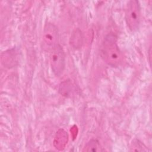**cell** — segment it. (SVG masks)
<instances>
[{
    "instance_id": "4",
    "label": "cell",
    "mask_w": 152,
    "mask_h": 152,
    "mask_svg": "<svg viewBox=\"0 0 152 152\" xmlns=\"http://www.w3.org/2000/svg\"><path fill=\"white\" fill-rule=\"evenodd\" d=\"M49 61L53 74L56 77L60 76L65 69V55L59 44L50 52Z\"/></svg>"
},
{
    "instance_id": "1",
    "label": "cell",
    "mask_w": 152,
    "mask_h": 152,
    "mask_svg": "<svg viewBox=\"0 0 152 152\" xmlns=\"http://www.w3.org/2000/svg\"><path fill=\"white\" fill-rule=\"evenodd\" d=\"M100 55L103 61L112 67L120 65L122 57L115 34L109 33L105 36L100 47Z\"/></svg>"
},
{
    "instance_id": "3",
    "label": "cell",
    "mask_w": 152,
    "mask_h": 152,
    "mask_svg": "<svg viewBox=\"0 0 152 152\" xmlns=\"http://www.w3.org/2000/svg\"><path fill=\"white\" fill-rule=\"evenodd\" d=\"M59 33L56 26L52 23L45 24L42 37V48L45 52H50L59 45Z\"/></svg>"
},
{
    "instance_id": "6",
    "label": "cell",
    "mask_w": 152,
    "mask_h": 152,
    "mask_svg": "<svg viewBox=\"0 0 152 152\" xmlns=\"http://www.w3.org/2000/svg\"><path fill=\"white\" fill-rule=\"evenodd\" d=\"M132 151H147V149L145 148V146L140 142L139 141L137 140L136 141H133L132 142L131 147Z\"/></svg>"
},
{
    "instance_id": "2",
    "label": "cell",
    "mask_w": 152,
    "mask_h": 152,
    "mask_svg": "<svg viewBox=\"0 0 152 152\" xmlns=\"http://www.w3.org/2000/svg\"><path fill=\"white\" fill-rule=\"evenodd\" d=\"M141 7L138 1L128 2L125 9V21L129 29L135 32L139 28L141 22Z\"/></svg>"
},
{
    "instance_id": "5",
    "label": "cell",
    "mask_w": 152,
    "mask_h": 152,
    "mask_svg": "<svg viewBox=\"0 0 152 152\" xmlns=\"http://www.w3.org/2000/svg\"><path fill=\"white\" fill-rule=\"evenodd\" d=\"M83 151H101L102 147L98 141L96 140H90L84 146Z\"/></svg>"
}]
</instances>
